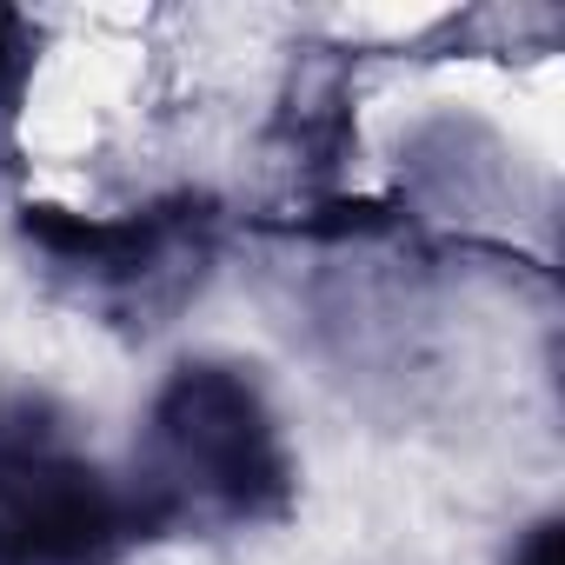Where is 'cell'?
I'll return each mask as SVG.
<instances>
[{
	"instance_id": "cell-1",
	"label": "cell",
	"mask_w": 565,
	"mask_h": 565,
	"mask_svg": "<svg viewBox=\"0 0 565 565\" xmlns=\"http://www.w3.org/2000/svg\"><path fill=\"white\" fill-rule=\"evenodd\" d=\"M512 565H558V532H552V525H539V532L525 539V552H519Z\"/></svg>"
}]
</instances>
